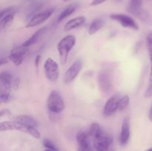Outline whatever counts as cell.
Returning <instances> with one entry per match:
<instances>
[{
	"mask_svg": "<svg viewBox=\"0 0 152 151\" xmlns=\"http://www.w3.org/2000/svg\"><path fill=\"white\" fill-rule=\"evenodd\" d=\"M147 41H148V44H152V32L149 33L147 36Z\"/></svg>",
	"mask_w": 152,
	"mask_h": 151,
	"instance_id": "f546056e",
	"label": "cell"
},
{
	"mask_svg": "<svg viewBox=\"0 0 152 151\" xmlns=\"http://www.w3.org/2000/svg\"><path fill=\"white\" fill-rule=\"evenodd\" d=\"M130 3L134 4H137V5H142V0H130Z\"/></svg>",
	"mask_w": 152,
	"mask_h": 151,
	"instance_id": "f1b7e54d",
	"label": "cell"
},
{
	"mask_svg": "<svg viewBox=\"0 0 152 151\" xmlns=\"http://www.w3.org/2000/svg\"><path fill=\"white\" fill-rule=\"evenodd\" d=\"M13 121H16L21 124L28 126V127H37L38 126V121L34 117L28 115H25V114L16 115L15 117H13Z\"/></svg>",
	"mask_w": 152,
	"mask_h": 151,
	"instance_id": "5bb4252c",
	"label": "cell"
},
{
	"mask_svg": "<svg viewBox=\"0 0 152 151\" xmlns=\"http://www.w3.org/2000/svg\"><path fill=\"white\" fill-rule=\"evenodd\" d=\"M119 98L120 96H111L106 102L103 108V114L105 116H110L115 113L119 107Z\"/></svg>",
	"mask_w": 152,
	"mask_h": 151,
	"instance_id": "8fae6325",
	"label": "cell"
},
{
	"mask_svg": "<svg viewBox=\"0 0 152 151\" xmlns=\"http://www.w3.org/2000/svg\"><path fill=\"white\" fill-rule=\"evenodd\" d=\"M44 151H54V150H50V149H47Z\"/></svg>",
	"mask_w": 152,
	"mask_h": 151,
	"instance_id": "836d02e7",
	"label": "cell"
},
{
	"mask_svg": "<svg viewBox=\"0 0 152 151\" xmlns=\"http://www.w3.org/2000/svg\"><path fill=\"white\" fill-rule=\"evenodd\" d=\"M105 1H107V0H93V1H91V6L99 5V4L105 2Z\"/></svg>",
	"mask_w": 152,
	"mask_h": 151,
	"instance_id": "83f0119b",
	"label": "cell"
},
{
	"mask_svg": "<svg viewBox=\"0 0 152 151\" xmlns=\"http://www.w3.org/2000/svg\"><path fill=\"white\" fill-rule=\"evenodd\" d=\"M104 21L102 19H96L91 22L88 28V33L94 35L103 27Z\"/></svg>",
	"mask_w": 152,
	"mask_h": 151,
	"instance_id": "ac0fdd59",
	"label": "cell"
},
{
	"mask_svg": "<svg viewBox=\"0 0 152 151\" xmlns=\"http://www.w3.org/2000/svg\"><path fill=\"white\" fill-rule=\"evenodd\" d=\"M53 12H54V9L50 8L34 15V16L28 21V22L26 25V28H33V27H36L41 25V24H42L43 22H45L46 20H48V19L51 16V15L53 14Z\"/></svg>",
	"mask_w": 152,
	"mask_h": 151,
	"instance_id": "ba28073f",
	"label": "cell"
},
{
	"mask_svg": "<svg viewBox=\"0 0 152 151\" xmlns=\"http://www.w3.org/2000/svg\"><path fill=\"white\" fill-rule=\"evenodd\" d=\"M64 1H70V0H63Z\"/></svg>",
	"mask_w": 152,
	"mask_h": 151,
	"instance_id": "8d00e7d4",
	"label": "cell"
},
{
	"mask_svg": "<svg viewBox=\"0 0 152 151\" xmlns=\"http://www.w3.org/2000/svg\"><path fill=\"white\" fill-rule=\"evenodd\" d=\"M76 44V38L73 35H68L62 38L57 44V50L59 52L61 63L65 65L68 60L70 51Z\"/></svg>",
	"mask_w": 152,
	"mask_h": 151,
	"instance_id": "7a4b0ae2",
	"label": "cell"
},
{
	"mask_svg": "<svg viewBox=\"0 0 152 151\" xmlns=\"http://www.w3.org/2000/svg\"><path fill=\"white\" fill-rule=\"evenodd\" d=\"M28 52V47H24L23 45L16 46L10 50L9 53V59L16 66H19L22 63L24 56Z\"/></svg>",
	"mask_w": 152,
	"mask_h": 151,
	"instance_id": "9c48e42d",
	"label": "cell"
},
{
	"mask_svg": "<svg viewBox=\"0 0 152 151\" xmlns=\"http://www.w3.org/2000/svg\"><path fill=\"white\" fill-rule=\"evenodd\" d=\"M45 30H46L45 28H41V29H39V30H37V32L34 33L33 34V36L31 37V38H29L28 40H26V41H25V42L22 44V45H23L24 47H29L30 46H31V45H33L34 44H35V43L38 41V39L39 38V37L41 36L43 33H44V32L45 31Z\"/></svg>",
	"mask_w": 152,
	"mask_h": 151,
	"instance_id": "2e32d148",
	"label": "cell"
},
{
	"mask_svg": "<svg viewBox=\"0 0 152 151\" xmlns=\"http://www.w3.org/2000/svg\"><path fill=\"white\" fill-rule=\"evenodd\" d=\"M90 137V134L86 132L80 131L77 133L76 137L78 144L77 151H94V147L91 144Z\"/></svg>",
	"mask_w": 152,
	"mask_h": 151,
	"instance_id": "52a82bcc",
	"label": "cell"
},
{
	"mask_svg": "<svg viewBox=\"0 0 152 151\" xmlns=\"http://www.w3.org/2000/svg\"><path fill=\"white\" fill-rule=\"evenodd\" d=\"M39 59H40V56H37V58H36L35 64H36V65H37V66H38V65H39Z\"/></svg>",
	"mask_w": 152,
	"mask_h": 151,
	"instance_id": "d6a6232c",
	"label": "cell"
},
{
	"mask_svg": "<svg viewBox=\"0 0 152 151\" xmlns=\"http://www.w3.org/2000/svg\"><path fill=\"white\" fill-rule=\"evenodd\" d=\"M44 71L45 76L50 81H56L59 77V65L51 58H48L44 63Z\"/></svg>",
	"mask_w": 152,
	"mask_h": 151,
	"instance_id": "277c9868",
	"label": "cell"
},
{
	"mask_svg": "<svg viewBox=\"0 0 152 151\" xmlns=\"http://www.w3.org/2000/svg\"><path fill=\"white\" fill-rule=\"evenodd\" d=\"M98 84L101 91L104 93H108L111 88V82L109 74L106 71H102L98 76Z\"/></svg>",
	"mask_w": 152,
	"mask_h": 151,
	"instance_id": "7c38bea8",
	"label": "cell"
},
{
	"mask_svg": "<svg viewBox=\"0 0 152 151\" xmlns=\"http://www.w3.org/2000/svg\"><path fill=\"white\" fill-rule=\"evenodd\" d=\"M10 130H16V131L28 133L37 139L41 138V133L37 130V127H28L16 121H4L1 122L0 131L4 132L10 131Z\"/></svg>",
	"mask_w": 152,
	"mask_h": 151,
	"instance_id": "6da1fadb",
	"label": "cell"
},
{
	"mask_svg": "<svg viewBox=\"0 0 152 151\" xmlns=\"http://www.w3.org/2000/svg\"><path fill=\"white\" fill-rule=\"evenodd\" d=\"M18 10L16 7H7V8L4 9L1 11V15H0V17L1 16H6V15H9V14H13L15 15L16 13H17Z\"/></svg>",
	"mask_w": 152,
	"mask_h": 151,
	"instance_id": "7402d4cb",
	"label": "cell"
},
{
	"mask_svg": "<svg viewBox=\"0 0 152 151\" xmlns=\"http://www.w3.org/2000/svg\"><path fill=\"white\" fill-rule=\"evenodd\" d=\"M19 83V78L9 71H2L0 73V86L11 90L13 88H17Z\"/></svg>",
	"mask_w": 152,
	"mask_h": 151,
	"instance_id": "8992f818",
	"label": "cell"
},
{
	"mask_svg": "<svg viewBox=\"0 0 152 151\" xmlns=\"http://www.w3.org/2000/svg\"><path fill=\"white\" fill-rule=\"evenodd\" d=\"M47 107L48 110L53 113H59L65 109V102L62 95L58 90H52L49 93Z\"/></svg>",
	"mask_w": 152,
	"mask_h": 151,
	"instance_id": "3957f363",
	"label": "cell"
},
{
	"mask_svg": "<svg viewBox=\"0 0 152 151\" xmlns=\"http://www.w3.org/2000/svg\"><path fill=\"white\" fill-rule=\"evenodd\" d=\"M77 7V5L76 4H70V5H68V7H65V8L61 12V13L59 15V16H58V19H57L58 22H62V20L66 19L67 17L71 16V15L75 11Z\"/></svg>",
	"mask_w": 152,
	"mask_h": 151,
	"instance_id": "e0dca14e",
	"label": "cell"
},
{
	"mask_svg": "<svg viewBox=\"0 0 152 151\" xmlns=\"http://www.w3.org/2000/svg\"><path fill=\"white\" fill-rule=\"evenodd\" d=\"M148 53H149L150 60H151V70H150V75H149V81H152V44H148Z\"/></svg>",
	"mask_w": 152,
	"mask_h": 151,
	"instance_id": "cb8c5ba5",
	"label": "cell"
},
{
	"mask_svg": "<svg viewBox=\"0 0 152 151\" xmlns=\"http://www.w3.org/2000/svg\"><path fill=\"white\" fill-rule=\"evenodd\" d=\"M8 60H10V59H9V56H7H7L1 55V58H0V65H5V64H7V62H8Z\"/></svg>",
	"mask_w": 152,
	"mask_h": 151,
	"instance_id": "484cf974",
	"label": "cell"
},
{
	"mask_svg": "<svg viewBox=\"0 0 152 151\" xmlns=\"http://www.w3.org/2000/svg\"><path fill=\"white\" fill-rule=\"evenodd\" d=\"M114 1H119V2H120V1H121L122 0H114Z\"/></svg>",
	"mask_w": 152,
	"mask_h": 151,
	"instance_id": "d590c367",
	"label": "cell"
},
{
	"mask_svg": "<svg viewBox=\"0 0 152 151\" xmlns=\"http://www.w3.org/2000/svg\"><path fill=\"white\" fill-rule=\"evenodd\" d=\"M86 22V18L84 16H78V17L74 18V19H71L68 21L64 26V31L68 32V31L74 30L75 28H79Z\"/></svg>",
	"mask_w": 152,
	"mask_h": 151,
	"instance_id": "9a60e30c",
	"label": "cell"
},
{
	"mask_svg": "<svg viewBox=\"0 0 152 151\" xmlns=\"http://www.w3.org/2000/svg\"><path fill=\"white\" fill-rule=\"evenodd\" d=\"M11 90L7 87L0 86V101L1 103H7L10 99Z\"/></svg>",
	"mask_w": 152,
	"mask_h": 151,
	"instance_id": "ffe728a7",
	"label": "cell"
},
{
	"mask_svg": "<svg viewBox=\"0 0 152 151\" xmlns=\"http://www.w3.org/2000/svg\"><path fill=\"white\" fill-rule=\"evenodd\" d=\"M110 18L112 20L120 23L124 28L134 30H139V25L135 22L134 19L131 17L130 16L123 14V13H113V14L110 15Z\"/></svg>",
	"mask_w": 152,
	"mask_h": 151,
	"instance_id": "5b68a950",
	"label": "cell"
},
{
	"mask_svg": "<svg viewBox=\"0 0 152 151\" xmlns=\"http://www.w3.org/2000/svg\"><path fill=\"white\" fill-rule=\"evenodd\" d=\"M0 115L1 117L2 116H8V115H10V111L8 109H2L1 111H0Z\"/></svg>",
	"mask_w": 152,
	"mask_h": 151,
	"instance_id": "4316f807",
	"label": "cell"
},
{
	"mask_svg": "<svg viewBox=\"0 0 152 151\" xmlns=\"http://www.w3.org/2000/svg\"><path fill=\"white\" fill-rule=\"evenodd\" d=\"M14 16L15 15L13 14H9L0 17V28L1 30L7 29L9 26H10L14 20Z\"/></svg>",
	"mask_w": 152,
	"mask_h": 151,
	"instance_id": "d6986e66",
	"label": "cell"
},
{
	"mask_svg": "<svg viewBox=\"0 0 152 151\" xmlns=\"http://www.w3.org/2000/svg\"><path fill=\"white\" fill-rule=\"evenodd\" d=\"M130 139V121L129 117L123 119L122 124L121 132L120 136V142L121 145H126Z\"/></svg>",
	"mask_w": 152,
	"mask_h": 151,
	"instance_id": "4fadbf2b",
	"label": "cell"
},
{
	"mask_svg": "<svg viewBox=\"0 0 152 151\" xmlns=\"http://www.w3.org/2000/svg\"><path fill=\"white\" fill-rule=\"evenodd\" d=\"M144 96H145V98H150L152 96V81L151 82V84H149V86L148 87V88L146 89V90L145 91Z\"/></svg>",
	"mask_w": 152,
	"mask_h": 151,
	"instance_id": "d4e9b609",
	"label": "cell"
},
{
	"mask_svg": "<svg viewBox=\"0 0 152 151\" xmlns=\"http://www.w3.org/2000/svg\"><path fill=\"white\" fill-rule=\"evenodd\" d=\"M105 151H116L115 147H114V144L112 145V146H111V147H110L108 148V149H107L106 150H105Z\"/></svg>",
	"mask_w": 152,
	"mask_h": 151,
	"instance_id": "4dcf8cb0",
	"label": "cell"
},
{
	"mask_svg": "<svg viewBox=\"0 0 152 151\" xmlns=\"http://www.w3.org/2000/svg\"><path fill=\"white\" fill-rule=\"evenodd\" d=\"M43 144H44V146L47 149H50L54 151H58L57 148L55 146L54 144H53L51 141L48 140V139H44V140H43Z\"/></svg>",
	"mask_w": 152,
	"mask_h": 151,
	"instance_id": "603a6c76",
	"label": "cell"
},
{
	"mask_svg": "<svg viewBox=\"0 0 152 151\" xmlns=\"http://www.w3.org/2000/svg\"><path fill=\"white\" fill-rule=\"evenodd\" d=\"M129 102H130V99H129V96H127V95L120 96V98H119V110L122 111L123 110L126 109L127 107L129 106Z\"/></svg>",
	"mask_w": 152,
	"mask_h": 151,
	"instance_id": "44dd1931",
	"label": "cell"
},
{
	"mask_svg": "<svg viewBox=\"0 0 152 151\" xmlns=\"http://www.w3.org/2000/svg\"><path fill=\"white\" fill-rule=\"evenodd\" d=\"M83 67V63H82L81 60L78 59L76 60L71 66L69 67L66 72L65 73L63 76V81L65 83H70L71 81H74L79 73H80Z\"/></svg>",
	"mask_w": 152,
	"mask_h": 151,
	"instance_id": "30bf717a",
	"label": "cell"
},
{
	"mask_svg": "<svg viewBox=\"0 0 152 151\" xmlns=\"http://www.w3.org/2000/svg\"><path fill=\"white\" fill-rule=\"evenodd\" d=\"M148 118H149L150 121L152 122V105L151 107V109H150V111H149V114H148Z\"/></svg>",
	"mask_w": 152,
	"mask_h": 151,
	"instance_id": "1f68e13d",
	"label": "cell"
},
{
	"mask_svg": "<svg viewBox=\"0 0 152 151\" xmlns=\"http://www.w3.org/2000/svg\"><path fill=\"white\" fill-rule=\"evenodd\" d=\"M146 151H152V147L150 148V149H148V150H146Z\"/></svg>",
	"mask_w": 152,
	"mask_h": 151,
	"instance_id": "e575fe53",
	"label": "cell"
}]
</instances>
